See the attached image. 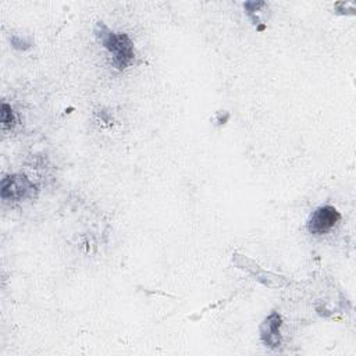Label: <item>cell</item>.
<instances>
[{"label":"cell","instance_id":"7a4b0ae2","mask_svg":"<svg viewBox=\"0 0 356 356\" xmlns=\"http://www.w3.org/2000/svg\"><path fill=\"white\" fill-rule=\"evenodd\" d=\"M339 220L341 214L335 207L321 206L310 214L307 220V229L314 235H323L332 229Z\"/></svg>","mask_w":356,"mask_h":356},{"label":"cell","instance_id":"5b68a950","mask_svg":"<svg viewBox=\"0 0 356 356\" xmlns=\"http://www.w3.org/2000/svg\"><path fill=\"white\" fill-rule=\"evenodd\" d=\"M1 122H3L4 128H13L15 124L14 113L7 103H3V106H1Z\"/></svg>","mask_w":356,"mask_h":356},{"label":"cell","instance_id":"277c9868","mask_svg":"<svg viewBox=\"0 0 356 356\" xmlns=\"http://www.w3.org/2000/svg\"><path fill=\"white\" fill-rule=\"evenodd\" d=\"M280 324L281 317L278 313H271L261 325V339L268 346H278L281 343L280 341Z\"/></svg>","mask_w":356,"mask_h":356},{"label":"cell","instance_id":"6da1fadb","mask_svg":"<svg viewBox=\"0 0 356 356\" xmlns=\"http://www.w3.org/2000/svg\"><path fill=\"white\" fill-rule=\"evenodd\" d=\"M96 35L102 44L114 54V65L121 71L134 60V44L125 33H115L104 24L96 25Z\"/></svg>","mask_w":356,"mask_h":356},{"label":"cell","instance_id":"3957f363","mask_svg":"<svg viewBox=\"0 0 356 356\" xmlns=\"http://www.w3.org/2000/svg\"><path fill=\"white\" fill-rule=\"evenodd\" d=\"M33 185L25 175H10L1 181V199L3 200H21L29 195Z\"/></svg>","mask_w":356,"mask_h":356}]
</instances>
